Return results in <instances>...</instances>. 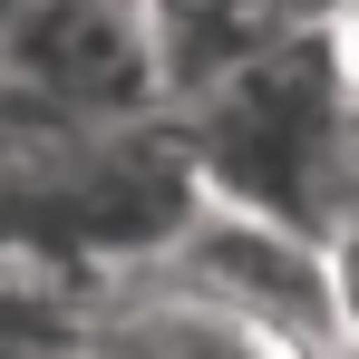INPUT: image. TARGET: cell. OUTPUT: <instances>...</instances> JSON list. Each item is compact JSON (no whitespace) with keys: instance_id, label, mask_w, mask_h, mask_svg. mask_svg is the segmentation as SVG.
<instances>
[{"instance_id":"6da1fadb","label":"cell","mask_w":359,"mask_h":359,"mask_svg":"<svg viewBox=\"0 0 359 359\" xmlns=\"http://www.w3.org/2000/svg\"><path fill=\"white\" fill-rule=\"evenodd\" d=\"M175 126L214 204L292 224L311 243H340L359 224V78H350L340 10H311L272 59L194 97Z\"/></svg>"},{"instance_id":"7a4b0ae2","label":"cell","mask_w":359,"mask_h":359,"mask_svg":"<svg viewBox=\"0 0 359 359\" xmlns=\"http://www.w3.org/2000/svg\"><path fill=\"white\" fill-rule=\"evenodd\" d=\"M0 78L39 88L49 107H68L78 126H136L165 117V78H156V10L136 0H20Z\"/></svg>"},{"instance_id":"3957f363","label":"cell","mask_w":359,"mask_h":359,"mask_svg":"<svg viewBox=\"0 0 359 359\" xmlns=\"http://www.w3.org/2000/svg\"><path fill=\"white\" fill-rule=\"evenodd\" d=\"M146 282H175V292H204L243 311V320H262V330H282L301 340L311 359L340 350V292H330V243L292 233V224H262V214H233V204H214L184 252L165 272H146Z\"/></svg>"},{"instance_id":"277c9868","label":"cell","mask_w":359,"mask_h":359,"mask_svg":"<svg viewBox=\"0 0 359 359\" xmlns=\"http://www.w3.org/2000/svg\"><path fill=\"white\" fill-rule=\"evenodd\" d=\"M311 10H224V0H165L156 10V78H165V117H184L194 97H214L224 78L252 59H272Z\"/></svg>"},{"instance_id":"5b68a950","label":"cell","mask_w":359,"mask_h":359,"mask_svg":"<svg viewBox=\"0 0 359 359\" xmlns=\"http://www.w3.org/2000/svg\"><path fill=\"white\" fill-rule=\"evenodd\" d=\"M107 340L126 359H311L301 340H282V330H262L204 292H175V282H136L107 320Z\"/></svg>"},{"instance_id":"8992f818","label":"cell","mask_w":359,"mask_h":359,"mask_svg":"<svg viewBox=\"0 0 359 359\" xmlns=\"http://www.w3.org/2000/svg\"><path fill=\"white\" fill-rule=\"evenodd\" d=\"M330 292H340V350L359 340V224L330 243Z\"/></svg>"},{"instance_id":"52a82bcc","label":"cell","mask_w":359,"mask_h":359,"mask_svg":"<svg viewBox=\"0 0 359 359\" xmlns=\"http://www.w3.org/2000/svg\"><path fill=\"white\" fill-rule=\"evenodd\" d=\"M340 39H350V78H359V10H340Z\"/></svg>"},{"instance_id":"ba28073f","label":"cell","mask_w":359,"mask_h":359,"mask_svg":"<svg viewBox=\"0 0 359 359\" xmlns=\"http://www.w3.org/2000/svg\"><path fill=\"white\" fill-rule=\"evenodd\" d=\"M10 20H20V0H0V49H10Z\"/></svg>"},{"instance_id":"9c48e42d","label":"cell","mask_w":359,"mask_h":359,"mask_svg":"<svg viewBox=\"0 0 359 359\" xmlns=\"http://www.w3.org/2000/svg\"><path fill=\"white\" fill-rule=\"evenodd\" d=\"M330 359H359V340H350V350H330Z\"/></svg>"}]
</instances>
